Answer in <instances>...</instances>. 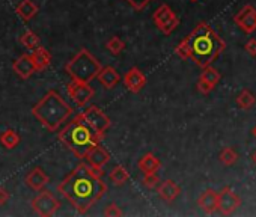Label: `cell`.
Instances as JSON below:
<instances>
[{
    "mask_svg": "<svg viewBox=\"0 0 256 217\" xmlns=\"http://www.w3.org/2000/svg\"><path fill=\"white\" fill-rule=\"evenodd\" d=\"M185 41L190 48V59L200 68L213 65L226 48V42L205 21H200L194 30L185 36Z\"/></svg>",
    "mask_w": 256,
    "mask_h": 217,
    "instance_id": "2",
    "label": "cell"
},
{
    "mask_svg": "<svg viewBox=\"0 0 256 217\" xmlns=\"http://www.w3.org/2000/svg\"><path fill=\"white\" fill-rule=\"evenodd\" d=\"M244 50L249 56L252 58H256V39H249L246 44H244Z\"/></svg>",
    "mask_w": 256,
    "mask_h": 217,
    "instance_id": "33",
    "label": "cell"
},
{
    "mask_svg": "<svg viewBox=\"0 0 256 217\" xmlns=\"http://www.w3.org/2000/svg\"><path fill=\"white\" fill-rule=\"evenodd\" d=\"M137 165H139V169L143 174H157V171L162 168V161L152 152H148L139 160Z\"/></svg>",
    "mask_w": 256,
    "mask_h": 217,
    "instance_id": "19",
    "label": "cell"
},
{
    "mask_svg": "<svg viewBox=\"0 0 256 217\" xmlns=\"http://www.w3.org/2000/svg\"><path fill=\"white\" fill-rule=\"evenodd\" d=\"M252 158H253V161H255V163H256V151H255V152H253V155H252Z\"/></svg>",
    "mask_w": 256,
    "mask_h": 217,
    "instance_id": "35",
    "label": "cell"
},
{
    "mask_svg": "<svg viewBox=\"0 0 256 217\" xmlns=\"http://www.w3.org/2000/svg\"><path fill=\"white\" fill-rule=\"evenodd\" d=\"M58 137L77 158H86L87 152L102 139L80 115L65 125Z\"/></svg>",
    "mask_w": 256,
    "mask_h": 217,
    "instance_id": "4",
    "label": "cell"
},
{
    "mask_svg": "<svg viewBox=\"0 0 256 217\" xmlns=\"http://www.w3.org/2000/svg\"><path fill=\"white\" fill-rule=\"evenodd\" d=\"M124 85L127 86V89L130 92H140L143 89V86L146 85V77L145 74L139 70V68H131L125 76H124Z\"/></svg>",
    "mask_w": 256,
    "mask_h": 217,
    "instance_id": "13",
    "label": "cell"
},
{
    "mask_svg": "<svg viewBox=\"0 0 256 217\" xmlns=\"http://www.w3.org/2000/svg\"><path fill=\"white\" fill-rule=\"evenodd\" d=\"M104 216H116V217H119V216H122V210L115 204V202H112V204H109L107 207H106V210H104Z\"/></svg>",
    "mask_w": 256,
    "mask_h": 217,
    "instance_id": "32",
    "label": "cell"
},
{
    "mask_svg": "<svg viewBox=\"0 0 256 217\" xmlns=\"http://www.w3.org/2000/svg\"><path fill=\"white\" fill-rule=\"evenodd\" d=\"M32 59L35 62V67H36V71H42L45 70L50 64H51V54L47 48L44 47H36L32 53Z\"/></svg>",
    "mask_w": 256,
    "mask_h": 217,
    "instance_id": "20",
    "label": "cell"
},
{
    "mask_svg": "<svg viewBox=\"0 0 256 217\" xmlns=\"http://www.w3.org/2000/svg\"><path fill=\"white\" fill-rule=\"evenodd\" d=\"M202 82H205V83H208L211 88H216V85L220 82V79H222V76H220V73L214 68V67H205L203 68V71H202V74H200V77H199Z\"/></svg>",
    "mask_w": 256,
    "mask_h": 217,
    "instance_id": "23",
    "label": "cell"
},
{
    "mask_svg": "<svg viewBox=\"0 0 256 217\" xmlns=\"http://www.w3.org/2000/svg\"><path fill=\"white\" fill-rule=\"evenodd\" d=\"M219 160L223 163L225 166H234L235 163L238 161V152L232 146H228V148L222 149V152L219 155Z\"/></svg>",
    "mask_w": 256,
    "mask_h": 217,
    "instance_id": "25",
    "label": "cell"
},
{
    "mask_svg": "<svg viewBox=\"0 0 256 217\" xmlns=\"http://www.w3.org/2000/svg\"><path fill=\"white\" fill-rule=\"evenodd\" d=\"M125 2H127L134 11H143V9L151 3V0H125Z\"/></svg>",
    "mask_w": 256,
    "mask_h": 217,
    "instance_id": "31",
    "label": "cell"
},
{
    "mask_svg": "<svg viewBox=\"0 0 256 217\" xmlns=\"http://www.w3.org/2000/svg\"><path fill=\"white\" fill-rule=\"evenodd\" d=\"M58 192L76 208L79 214H85L107 192L106 183L95 177L90 165L80 163L58 186Z\"/></svg>",
    "mask_w": 256,
    "mask_h": 217,
    "instance_id": "1",
    "label": "cell"
},
{
    "mask_svg": "<svg viewBox=\"0 0 256 217\" xmlns=\"http://www.w3.org/2000/svg\"><path fill=\"white\" fill-rule=\"evenodd\" d=\"M39 36L35 33V32H32V30H29V32H26L23 36H21V44L26 47V48H29V50H35L36 47H39Z\"/></svg>",
    "mask_w": 256,
    "mask_h": 217,
    "instance_id": "27",
    "label": "cell"
},
{
    "mask_svg": "<svg viewBox=\"0 0 256 217\" xmlns=\"http://www.w3.org/2000/svg\"><path fill=\"white\" fill-rule=\"evenodd\" d=\"M240 207H241V199L232 190V187L226 186L220 190V193H217V210L223 216L234 214Z\"/></svg>",
    "mask_w": 256,
    "mask_h": 217,
    "instance_id": "9",
    "label": "cell"
},
{
    "mask_svg": "<svg viewBox=\"0 0 256 217\" xmlns=\"http://www.w3.org/2000/svg\"><path fill=\"white\" fill-rule=\"evenodd\" d=\"M80 116L99 134L104 137L107 130L110 128L112 122H110V118L101 110V108H98L96 106H90L87 107L86 110H83L80 113Z\"/></svg>",
    "mask_w": 256,
    "mask_h": 217,
    "instance_id": "7",
    "label": "cell"
},
{
    "mask_svg": "<svg viewBox=\"0 0 256 217\" xmlns=\"http://www.w3.org/2000/svg\"><path fill=\"white\" fill-rule=\"evenodd\" d=\"M96 79L99 80V83L106 89H112V88H115L118 85V82L121 80V76L113 67H104V68L99 70Z\"/></svg>",
    "mask_w": 256,
    "mask_h": 217,
    "instance_id": "17",
    "label": "cell"
},
{
    "mask_svg": "<svg viewBox=\"0 0 256 217\" xmlns=\"http://www.w3.org/2000/svg\"><path fill=\"white\" fill-rule=\"evenodd\" d=\"M9 198H11L9 192L5 187H0V205H5L9 201Z\"/></svg>",
    "mask_w": 256,
    "mask_h": 217,
    "instance_id": "34",
    "label": "cell"
},
{
    "mask_svg": "<svg viewBox=\"0 0 256 217\" xmlns=\"http://www.w3.org/2000/svg\"><path fill=\"white\" fill-rule=\"evenodd\" d=\"M235 103H237V106L241 108V110H249V108H252V107L255 106V103H256V97L253 95V92H252V91H249V89H246V88H244V89L237 95Z\"/></svg>",
    "mask_w": 256,
    "mask_h": 217,
    "instance_id": "22",
    "label": "cell"
},
{
    "mask_svg": "<svg viewBox=\"0 0 256 217\" xmlns=\"http://www.w3.org/2000/svg\"><path fill=\"white\" fill-rule=\"evenodd\" d=\"M101 68L102 67L99 61L86 48H82L65 65V71L71 77V80H79V82H90L96 79Z\"/></svg>",
    "mask_w": 256,
    "mask_h": 217,
    "instance_id": "5",
    "label": "cell"
},
{
    "mask_svg": "<svg viewBox=\"0 0 256 217\" xmlns=\"http://www.w3.org/2000/svg\"><path fill=\"white\" fill-rule=\"evenodd\" d=\"M12 70L15 71V74L26 80V79H30L33 76V73L36 71V67H35V62L32 59V54H21L18 59L14 61L12 64Z\"/></svg>",
    "mask_w": 256,
    "mask_h": 217,
    "instance_id": "12",
    "label": "cell"
},
{
    "mask_svg": "<svg viewBox=\"0 0 256 217\" xmlns=\"http://www.w3.org/2000/svg\"><path fill=\"white\" fill-rule=\"evenodd\" d=\"M32 115L48 131H58L61 125L73 115V108L56 91H48L33 106Z\"/></svg>",
    "mask_w": 256,
    "mask_h": 217,
    "instance_id": "3",
    "label": "cell"
},
{
    "mask_svg": "<svg viewBox=\"0 0 256 217\" xmlns=\"http://www.w3.org/2000/svg\"><path fill=\"white\" fill-rule=\"evenodd\" d=\"M110 180H112L113 184L122 186V184H125V183L130 180V174H128V171H127L125 168L116 166V168L110 172Z\"/></svg>",
    "mask_w": 256,
    "mask_h": 217,
    "instance_id": "26",
    "label": "cell"
},
{
    "mask_svg": "<svg viewBox=\"0 0 256 217\" xmlns=\"http://www.w3.org/2000/svg\"><path fill=\"white\" fill-rule=\"evenodd\" d=\"M234 23L244 32V33H253L256 32V8L252 5L243 6L237 15H234Z\"/></svg>",
    "mask_w": 256,
    "mask_h": 217,
    "instance_id": "11",
    "label": "cell"
},
{
    "mask_svg": "<svg viewBox=\"0 0 256 217\" xmlns=\"http://www.w3.org/2000/svg\"><path fill=\"white\" fill-rule=\"evenodd\" d=\"M106 47H107V50H109L112 54H119V53H122V51H124V48H125V42H124L121 38L113 36V38H110V39L107 41Z\"/></svg>",
    "mask_w": 256,
    "mask_h": 217,
    "instance_id": "28",
    "label": "cell"
},
{
    "mask_svg": "<svg viewBox=\"0 0 256 217\" xmlns=\"http://www.w3.org/2000/svg\"><path fill=\"white\" fill-rule=\"evenodd\" d=\"M197 205L207 214H213L217 210V192L213 189L203 190L197 199Z\"/></svg>",
    "mask_w": 256,
    "mask_h": 217,
    "instance_id": "15",
    "label": "cell"
},
{
    "mask_svg": "<svg viewBox=\"0 0 256 217\" xmlns=\"http://www.w3.org/2000/svg\"><path fill=\"white\" fill-rule=\"evenodd\" d=\"M0 142L2 145L8 149H14L15 146H18V143L21 142V137L17 131L14 130H5L2 134H0Z\"/></svg>",
    "mask_w": 256,
    "mask_h": 217,
    "instance_id": "24",
    "label": "cell"
},
{
    "mask_svg": "<svg viewBox=\"0 0 256 217\" xmlns=\"http://www.w3.org/2000/svg\"><path fill=\"white\" fill-rule=\"evenodd\" d=\"M190 2H193V3H196V2H197V0H190Z\"/></svg>",
    "mask_w": 256,
    "mask_h": 217,
    "instance_id": "37",
    "label": "cell"
},
{
    "mask_svg": "<svg viewBox=\"0 0 256 217\" xmlns=\"http://www.w3.org/2000/svg\"><path fill=\"white\" fill-rule=\"evenodd\" d=\"M61 204L56 199V196L48 192V190H41L32 201V208L33 211L41 216V217H50L55 216L56 211L59 210Z\"/></svg>",
    "mask_w": 256,
    "mask_h": 217,
    "instance_id": "6",
    "label": "cell"
},
{
    "mask_svg": "<svg viewBox=\"0 0 256 217\" xmlns=\"http://www.w3.org/2000/svg\"><path fill=\"white\" fill-rule=\"evenodd\" d=\"M87 161H89V165L90 166H95V168H102L104 165H107V163L110 161V154L102 148L99 146V143L96 146H93L87 155H86Z\"/></svg>",
    "mask_w": 256,
    "mask_h": 217,
    "instance_id": "14",
    "label": "cell"
},
{
    "mask_svg": "<svg viewBox=\"0 0 256 217\" xmlns=\"http://www.w3.org/2000/svg\"><path fill=\"white\" fill-rule=\"evenodd\" d=\"M175 53L178 54V56H179L181 59H190V48H188V44H187L185 38L176 45Z\"/></svg>",
    "mask_w": 256,
    "mask_h": 217,
    "instance_id": "29",
    "label": "cell"
},
{
    "mask_svg": "<svg viewBox=\"0 0 256 217\" xmlns=\"http://www.w3.org/2000/svg\"><path fill=\"white\" fill-rule=\"evenodd\" d=\"M152 20H154V24L157 26V29L162 30L165 35H171L179 26L178 15L168 5H162L160 8H157L152 15Z\"/></svg>",
    "mask_w": 256,
    "mask_h": 217,
    "instance_id": "8",
    "label": "cell"
},
{
    "mask_svg": "<svg viewBox=\"0 0 256 217\" xmlns=\"http://www.w3.org/2000/svg\"><path fill=\"white\" fill-rule=\"evenodd\" d=\"M38 11H39V8L32 2V0H21V3L15 8L17 15L24 21H30L38 14Z\"/></svg>",
    "mask_w": 256,
    "mask_h": 217,
    "instance_id": "21",
    "label": "cell"
},
{
    "mask_svg": "<svg viewBox=\"0 0 256 217\" xmlns=\"http://www.w3.org/2000/svg\"><path fill=\"white\" fill-rule=\"evenodd\" d=\"M67 91H68L70 98L77 106H85L95 94L89 82H79V80H71V83L67 86Z\"/></svg>",
    "mask_w": 256,
    "mask_h": 217,
    "instance_id": "10",
    "label": "cell"
},
{
    "mask_svg": "<svg viewBox=\"0 0 256 217\" xmlns=\"http://www.w3.org/2000/svg\"><path fill=\"white\" fill-rule=\"evenodd\" d=\"M157 192H159V196H160L162 199H165L166 202H173V201L181 195V187H179L175 181L166 180V181H163V183L159 186Z\"/></svg>",
    "mask_w": 256,
    "mask_h": 217,
    "instance_id": "18",
    "label": "cell"
},
{
    "mask_svg": "<svg viewBox=\"0 0 256 217\" xmlns=\"http://www.w3.org/2000/svg\"><path fill=\"white\" fill-rule=\"evenodd\" d=\"M252 134H253V136H255V137H256V127H255V128H253V130H252Z\"/></svg>",
    "mask_w": 256,
    "mask_h": 217,
    "instance_id": "36",
    "label": "cell"
},
{
    "mask_svg": "<svg viewBox=\"0 0 256 217\" xmlns=\"http://www.w3.org/2000/svg\"><path fill=\"white\" fill-rule=\"evenodd\" d=\"M26 184L36 192L42 190L48 184V175L41 168H35L26 175Z\"/></svg>",
    "mask_w": 256,
    "mask_h": 217,
    "instance_id": "16",
    "label": "cell"
},
{
    "mask_svg": "<svg viewBox=\"0 0 256 217\" xmlns=\"http://www.w3.org/2000/svg\"><path fill=\"white\" fill-rule=\"evenodd\" d=\"M142 183H143V186H145L146 189H154V187L159 186L160 180H159L157 174H145Z\"/></svg>",
    "mask_w": 256,
    "mask_h": 217,
    "instance_id": "30",
    "label": "cell"
}]
</instances>
